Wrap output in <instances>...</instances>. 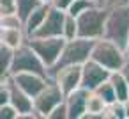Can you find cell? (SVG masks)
<instances>
[{"label": "cell", "mask_w": 129, "mask_h": 119, "mask_svg": "<svg viewBox=\"0 0 129 119\" xmlns=\"http://www.w3.org/2000/svg\"><path fill=\"white\" fill-rule=\"evenodd\" d=\"M104 39H110L122 50H125L129 43V4L108 7L106 22H104Z\"/></svg>", "instance_id": "cell-1"}, {"label": "cell", "mask_w": 129, "mask_h": 119, "mask_svg": "<svg viewBox=\"0 0 129 119\" xmlns=\"http://www.w3.org/2000/svg\"><path fill=\"white\" fill-rule=\"evenodd\" d=\"M94 46V39H85V37H74L64 43V48L60 52L58 61L48 69V78L53 71H57L58 68L64 66H71V64H83L85 61L90 59V52Z\"/></svg>", "instance_id": "cell-2"}, {"label": "cell", "mask_w": 129, "mask_h": 119, "mask_svg": "<svg viewBox=\"0 0 129 119\" xmlns=\"http://www.w3.org/2000/svg\"><path fill=\"white\" fill-rule=\"evenodd\" d=\"M106 14H108V7H104V6H94V7H88L87 11L80 13L76 16L78 37L94 39V41L103 37Z\"/></svg>", "instance_id": "cell-3"}, {"label": "cell", "mask_w": 129, "mask_h": 119, "mask_svg": "<svg viewBox=\"0 0 129 119\" xmlns=\"http://www.w3.org/2000/svg\"><path fill=\"white\" fill-rule=\"evenodd\" d=\"M90 59L101 64L103 68H106L108 71H118L122 64L125 62V52L115 43H111L110 39L99 37L94 41Z\"/></svg>", "instance_id": "cell-4"}, {"label": "cell", "mask_w": 129, "mask_h": 119, "mask_svg": "<svg viewBox=\"0 0 129 119\" xmlns=\"http://www.w3.org/2000/svg\"><path fill=\"white\" fill-rule=\"evenodd\" d=\"M16 73H36L41 76H48V69L43 64V61L36 55V52L25 43L13 50L11 57V66H9V75Z\"/></svg>", "instance_id": "cell-5"}, {"label": "cell", "mask_w": 129, "mask_h": 119, "mask_svg": "<svg viewBox=\"0 0 129 119\" xmlns=\"http://www.w3.org/2000/svg\"><path fill=\"white\" fill-rule=\"evenodd\" d=\"M25 43L36 52V55L43 61L46 69H50L58 61L66 39L62 36H57V37H34L32 36V37H27Z\"/></svg>", "instance_id": "cell-6"}, {"label": "cell", "mask_w": 129, "mask_h": 119, "mask_svg": "<svg viewBox=\"0 0 129 119\" xmlns=\"http://www.w3.org/2000/svg\"><path fill=\"white\" fill-rule=\"evenodd\" d=\"M60 101H64V92L60 91V87L53 82V80H48V84L44 85V89L32 98V103H34V112L37 114V117H46L51 108L55 105H58Z\"/></svg>", "instance_id": "cell-7"}, {"label": "cell", "mask_w": 129, "mask_h": 119, "mask_svg": "<svg viewBox=\"0 0 129 119\" xmlns=\"http://www.w3.org/2000/svg\"><path fill=\"white\" fill-rule=\"evenodd\" d=\"M50 80H53L60 87L64 96H67L69 92H73L74 89L80 87V82H81V64H71V66L58 68L57 71H53L50 75Z\"/></svg>", "instance_id": "cell-8"}, {"label": "cell", "mask_w": 129, "mask_h": 119, "mask_svg": "<svg viewBox=\"0 0 129 119\" xmlns=\"http://www.w3.org/2000/svg\"><path fill=\"white\" fill-rule=\"evenodd\" d=\"M64 16H66V11H60V9H55V7L50 6V9L46 13V18L43 20V23L37 27V30L32 36L34 37H57V36H62ZM32 36H28V37H32Z\"/></svg>", "instance_id": "cell-9"}, {"label": "cell", "mask_w": 129, "mask_h": 119, "mask_svg": "<svg viewBox=\"0 0 129 119\" xmlns=\"http://www.w3.org/2000/svg\"><path fill=\"white\" fill-rule=\"evenodd\" d=\"M110 73L111 71H108L106 68H103L95 61L88 59V61H85L81 64V82H80V87H83L87 91H94L99 84L108 80Z\"/></svg>", "instance_id": "cell-10"}, {"label": "cell", "mask_w": 129, "mask_h": 119, "mask_svg": "<svg viewBox=\"0 0 129 119\" xmlns=\"http://www.w3.org/2000/svg\"><path fill=\"white\" fill-rule=\"evenodd\" d=\"M9 78L18 89H21L30 98L37 96L50 80L48 76H41V75H36V73H16V75H11Z\"/></svg>", "instance_id": "cell-11"}, {"label": "cell", "mask_w": 129, "mask_h": 119, "mask_svg": "<svg viewBox=\"0 0 129 119\" xmlns=\"http://www.w3.org/2000/svg\"><path fill=\"white\" fill-rule=\"evenodd\" d=\"M87 96H88V91L83 87H78L67 96H64V101L67 107V119H81L85 115Z\"/></svg>", "instance_id": "cell-12"}, {"label": "cell", "mask_w": 129, "mask_h": 119, "mask_svg": "<svg viewBox=\"0 0 129 119\" xmlns=\"http://www.w3.org/2000/svg\"><path fill=\"white\" fill-rule=\"evenodd\" d=\"M7 85H9V103L16 108L18 112V117L23 115V114H30L34 110V103H32V98L28 94H25L21 89H18L11 78H7Z\"/></svg>", "instance_id": "cell-13"}, {"label": "cell", "mask_w": 129, "mask_h": 119, "mask_svg": "<svg viewBox=\"0 0 129 119\" xmlns=\"http://www.w3.org/2000/svg\"><path fill=\"white\" fill-rule=\"evenodd\" d=\"M0 41H2L4 46L16 50L18 46L25 45L27 34L23 27H0Z\"/></svg>", "instance_id": "cell-14"}, {"label": "cell", "mask_w": 129, "mask_h": 119, "mask_svg": "<svg viewBox=\"0 0 129 119\" xmlns=\"http://www.w3.org/2000/svg\"><path fill=\"white\" fill-rule=\"evenodd\" d=\"M48 9H50V4L41 2L37 7H34V9L30 11V14H28V16L25 18V22H23V30H25V34H27V37L32 36V34L37 30V27H39V25L43 23V20L46 18Z\"/></svg>", "instance_id": "cell-15"}, {"label": "cell", "mask_w": 129, "mask_h": 119, "mask_svg": "<svg viewBox=\"0 0 129 119\" xmlns=\"http://www.w3.org/2000/svg\"><path fill=\"white\" fill-rule=\"evenodd\" d=\"M104 108H106V103L103 101V98L97 96L94 91H88L87 108H85V115L81 119H103V110Z\"/></svg>", "instance_id": "cell-16"}, {"label": "cell", "mask_w": 129, "mask_h": 119, "mask_svg": "<svg viewBox=\"0 0 129 119\" xmlns=\"http://www.w3.org/2000/svg\"><path fill=\"white\" fill-rule=\"evenodd\" d=\"M108 80H110V84H111V87H113V91H115L117 101H122V103L127 101V100H129V87H127V84H125L122 73H120V71H111L110 76H108Z\"/></svg>", "instance_id": "cell-17"}, {"label": "cell", "mask_w": 129, "mask_h": 119, "mask_svg": "<svg viewBox=\"0 0 129 119\" xmlns=\"http://www.w3.org/2000/svg\"><path fill=\"white\" fill-rule=\"evenodd\" d=\"M11 57H13V50L2 45V46H0V82H6L11 76L9 75Z\"/></svg>", "instance_id": "cell-18"}, {"label": "cell", "mask_w": 129, "mask_h": 119, "mask_svg": "<svg viewBox=\"0 0 129 119\" xmlns=\"http://www.w3.org/2000/svg\"><path fill=\"white\" fill-rule=\"evenodd\" d=\"M94 92H95L97 96H101L106 105H111L113 101H117V96H115V91H113L110 80H104L103 84H99V85L94 89Z\"/></svg>", "instance_id": "cell-19"}, {"label": "cell", "mask_w": 129, "mask_h": 119, "mask_svg": "<svg viewBox=\"0 0 129 119\" xmlns=\"http://www.w3.org/2000/svg\"><path fill=\"white\" fill-rule=\"evenodd\" d=\"M62 37H64L66 41L78 37V25H76V18H74V16H71V14H67V13H66V16H64Z\"/></svg>", "instance_id": "cell-20"}, {"label": "cell", "mask_w": 129, "mask_h": 119, "mask_svg": "<svg viewBox=\"0 0 129 119\" xmlns=\"http://www.w3.org/2000/svg\"><path fill=\"white\" fill-rule=\"evenodd\" d=\"M14 2H16V14H18V18L21 22H25V18L30 14V11L41 4V0H14Z\"/></svg>", "instance_id": "cell-21"}, {"label": "cell", "mask_w": 129, "mask_h": 119, "mask_svg": "<svg viewBox=\"0 0 129 119\" xmlns=\"http://www.w3.org/2000/svg\"><path fill=\"white\" fill-rule=\"evenodd\" d=\"M94 6H99V4H95V0H73L66 13L76 18L80 13H83V11H87L88 7H94Z\"/></svg>", "instance_id": "cell-22"}, {"label": "cell", "mask_w": 129, "mask_h": 119, "mask_svg": "<svg viewBox=\"0 0 129 119\" xmlns=\"http://www.w3.org/2000/svg\"><path fill=\"white\" fill-rule=\"evenodd\" d=\"M48 119H67V107H66V101H60L58 105H55L51 108V112L46 115Z\"/></svg>", "instance_id": "cell-23"}, {"label": "cell", "mask_w": 129, "mask_h": 119, "mask_svg": "<svg viewBox=\"0 0 129 119\" xmlns=\"http://www.w3.org/2000/svg\"><path fill=\"white\" fill-rule=\"evenodd\" d=\"M0 119H18V112L11 103H6L0 107Z\"/></svg>", "instance_id": "cell-24"}, {"label": "cell", "mask_w": 129, "mask_h": 119, "mask_svg": "<svg viewBox=\"0 0 129 119\" xmlns=\"http://www.w3.org/2000/svg\"><path fill=\"white\" fill-rule=\"evenodd\" d=\"M71 2L73 0H50V6L55 7V9H60V11H67Z\"/></svg>", "instance_id": "cell-25"}, {"label": "cell", "mask_w": 129, "mask_h": 119, "mask_svg": "<svg viewBox=\"0 0 129 119\" xmlns=\"http://www.w3.org/2000/svg\"><path fill=\"white\" fill-rule=\"evenodd\" d=\"M118 71L122 73V76H124V80H125V84H127V87H129V59H125V62L122 64V68H120Z\"/></svg>", "instance_id": "cell-26"}, {"label": "cell", "mask_w": 129, "mask_h": 119, "mask_svg": "<svg viewBox=\"0 0 129 119\" xmlns=\"http://www.w3.org/2000/svg\"><path fill=\"white\" fill-rule=\"evenodd\" d=\"M129 4V0H106L104 7H117V6H125Z\"/></svg>", "instance_id": "cell-27"}, {"label": "cell", "mask_w": 129, "mask_h": 119, "mask_svg": "<svg viewBox=\"0 0 129 119\" xmlns=\"http://www.w3.org/2000/svg\"><path fill=\"white\" fill-rule=\"evenodd\" d=\"M124 52H125V59H129V43H127V46H125Z\"/></svg>", "instance_id": "cell-28"}, {"label": "cell", "mask_w": 129, "mask_h": 119, "mask_svg": "<svg viewBox=\"0 0 129 119\" xmlns=\"http://www.w3.org/2000/svg\"><path fill=\"white\" fill-rule=\"evenodd\" d=\"M104 2L106 0H95V4H99V6H104Z\"/></svg>", "instance_id": "cell-29"}, {"label": "cell", "mask_w": 129, "mask_h": 119, "mask_svg": "<svg viewBox=\"0 0 129 119\" xmlns=\"http://www.w3.org/2000/svg\"><path fill=\"white\" fill-rule=\"evenodd\" d=\"M41 2H46V4H50V0H41Z\"/></svg>", "instance_id": "cell-30"}, {"label": "cell", "mask_w": 129, "mask_h": 119, "mask_svg": "<svg viewBox=\"0 0 129 119\" xmlns=\"http://www.w3.org/2000/svg\"><path fill=\"white\" fill-rule=\"evenodd\" d=\"M0 46H2V41H0Z\"/></svg>", "instance_id": "cell-31"}]
</instances>
